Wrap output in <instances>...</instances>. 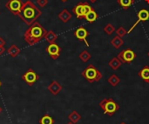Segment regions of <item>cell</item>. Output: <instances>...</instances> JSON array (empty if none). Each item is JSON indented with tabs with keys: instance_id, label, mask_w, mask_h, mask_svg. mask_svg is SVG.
Wrapping results in <instances>:
<instances>
[{
	"instance_id": "obj_1",
	"label": "cell",
	"mask_w": 149,
	"mask_h": 124,
	"mask_svg": "<svg viewBox=\"0 0 149 124\" xmlns=\"http://www.w3.org/2000/svg\"><path fill=\"white\" fill-rule=\"evenodd\" d=\"M41 14L42 11L31 1L27 0L24 3L23 8L18 14V17L22 19V21H24V23L31 26L37 21Z\"/></svg>"
},
{
	"instance_id": "obj_2",
	"label": "cell",
	"mask_w": 149,
	"mask_h": 124,
	"mask_svg": "<svg viewBox=\"0 0 149 124\" xmlns=\"http://www.w3.org/2000/svg\"><path fill=\"white\" fill-rule=\"evenodd\" d=\"M46 33L47 31L45 30V29L38 22L36 21L26 30L24 37L25 42L31 46L38 43L41 39L45 38Z\"/></svg>"
},
{
	"instance_id": "obj_3",
	"label": "cell",
	"mask_w": 149,
	"mask_h": 124,
	"mask_svg": "<svg viewBox=\"0 0 149 124\" xmlns=\"http://www.w3.org/2000/svg\"><path fill=\"white\" fill-rule=\"evenodd\" d=\"M82 76L90 83H93L94 82H99L103 76L102 73L93 64H89L82 71Z\"/></svg>"
},
{
	"instance_id": "obj_4",
	"label": "cell",
	"mask_w": 149,
	"mask_h": 124,
	"mask_svg": "<svg viewBox=\"0 0 149 124\" xmlns=\"http://www.w3.org/2000/svg\"><path fill=\"white\" fill-rule=\"evenodd\" d=\"M99 105L103 110L104 114L109 116H113L120 110V105L112 98H104Z\"/></svg>"
},
{
	"instance_id": "obj_5",
	"label": "cell",
	"mask_w": 149,
	"mask_h": 124,
	"mask_svg": "<svg viewBox=\"0 0 149 124\" xmlns=\"http://www.w3.org/2000/svg\"><path fill=\"white\" fill-rule=\"evenodd\" d=\"M91 10H93V7L87 2H79L73 7L72 12L77 18L83 19Z\"/></svg>"
},
{
	"instance_id": "obj_6",
	"label": "cell",
	"mask_w": 149,
	"mask_h": 124,
	"mask_svg": "<svg viewBox=\"0 0 149 124\" xmlns=\"http://www.w3.org/2000/svg\"><path fill=\"white\" fill-rule=\"evenodd\" d=\"M136 54L132 49H125L118 54V58L122 62V63H131L135 58Z\"/></svg>"
},
{
	"instance_id": "obj_7",
	"label": "cell",
	"mask_w": 149,
	"mask_h": 124,
	"mask_svg": "<svg viewBox=\"0 0 149 124\" xmlns=\"http://www.w3.org/2000/svg\"><path fill=\"white\" fill-rule=\"evenodd\" d=\"M23 5L24 3L22 0H9L5 3V7L15 16H18L23 8Z\"/></svg>"
},
{
	"instance_id": "obj_8",
	"label": "cell",
	"mask_w": 149,
	"mask_h": 124,
	"mask_svg": "<svg viewBox=\"0 0 149 124\" xmlns=\"http://www.w3.org/2000/svg\"><path fill=\"white\" fill-rule=\"evenodd\" d=\"M22 79H23L29 86H31V85H33V84L39 79V76H38L32 69H29V70L22 76Z\"/></svg>"
},
{
	"instance_id": "obj_9",
	"label": "cell",
	"mask_w": 149,
	"mask_h": 124,
	"mask_svg": "<svg viewBox=\"0 0 149 124\" xmlns=\"http://www.w3.org/2000/svg\"><path fill=\"white\" fill-rule=\"evenodd\" d=\"M88 35H89L88 30H87L86 28H84L83 26L79 27V28L74 31V36L76 37V38H78V39L80 40V41H83V42L86 43V45L87 47H90V44H89V43H88L87 40H86V37H88Z\"/></svg>"
},
{
	"instance_id": "obj_10",
	"label": "cell",
	"mask_w": 149,
	"mask_h": 124,
	"mask_svg": "<svg viewBox=\"0 0 149 124\" xmlns=\"http://www.w3.org/2000/svg\"><path fill=\"white\" fill-rule=\"evenodd\" d=\"M46 51L47 53L51 56V57L53 60H56L60 56V52H61V49L60 47L57 44V43H50L47 48H46Z\"/></svg>"
},
{
	"instance_id": "obj_11",
	"label": "cell",
	"mask_w": 149,
	"mask_h": 124,
	"mask_svg": "<svg viewBox=\"0 0 149 124\" xmlns=\"http://www.w3.org/2000/svg\"><path fill=\"white\" fill-rule=\"evenodd\" d=\"M137 17H138V20L136 21V23L132 26V28L127 31V33L129 34V33H131L132 32V30L141 23V22H146V21H148L149 19V11L148 10H145V9H142V10H141L139 12H138V14H137Z\"/></svg>"
},
{
	"instance_id": "obj_12",
	"label": "cell",
	"mask_w": 149,
	"mask_h": 124,
	"mask_svg": "<svg viewBox=\"0 0 149 124\" xmlns=\"http://www.w3.org/2000/svg\"><path fill=\"white\" fill-rule=\"evenodd\" d=\"M62 85H60V83H58V82L57 81H52V83L48 86V90L55 96L58 95L62 90Z\"/></svg>"
},
{
	"instance_id": "obj_13",
	"label": "cell",
	"mask_w": 149,
	"mask_h": 124,
	"mask_svg": "<svg viewBox=\"0 0 149 124\" xmlns=\"http://www.w3.org/2000/svg\"><path fill=\"white\" fill-rule=\"evenodd\" d=\"M139 76L146 83H149V66L145 65L140 71H139Z\"/></svg>"
},
{
	"instance_id": "obj_14",
	"label": "cell",
	"mask_w": 149,
	"mask_h": 124,
	"mask_svg": "<svg viewBox=\"0 0 149 124\" xmlns=\"http://www.w3.org/2000/svg\"><path fill=\"white\" fill-rule=\"evenodd\" d=\"M58 18L64 23H66L72 17V15L66 10V9H64L58 15Z\"/></svg>"
},
{
	"instance_id": "obj_15",
	"label": "cell",
	"mask_w": 149,
	"mask_h": 124,
	"mask_svg": "<svg viewBox=\"0 0 149 124\" xmlns=\"http://www.w3.org/2000/svg\"><path fill=\"white\" fill-rule=\"evenodd\" d=\"M98 17H99V14L94 10V9H93V10H91L86 15L85 19H86L88 23H92L95 22V21L98 19Z\"/></svg>"
},
{
	"instance_id": "obj_16",
	"label": "cell",
	"mask_w": 149,
	"mask_h": 124,
	"mask_svg": "<svg viewBox=\"0 0 149 124\" xmlns=\"http://www.w3.org/2000/svg\"><path fill=\"white\" fill-rule=\"evenodd\" d=\"M111 44L115 48V49H120L123 44H124V40L122 39V37L116 36L114 37L112 40H111Z\"/></svg>"
},
{
	"instance_id": "obj_17",
	"label": "cell",
	"mask_w": 149,
	"mask_h": 124,
	"mask_svg": "<svg viewBox=\"0 0 149 124\" xmlns=\"http://www.w3.org/2000/svg\"><path fill=\"white\" fill-rule=\"evenodd\" d=\"M45 39L46 40V42H48L49 43H54L56 42V40L58 39V35L56 33H54L52 30H50L46 33Z\"/></svg>"
},
{
	"instance_id": "obj_18",
	"label": "cell",
	"mask_w": 149,
	"mask_h": 124,
	"mask_svg": "<svg viewBox=\"0 0 149 124\" xmlns=\"http://www.w3.org/2000/svg\"><path fill=\"white\" fill-rule=\"evenodd\" d=\"M122 64V62L118 58V57H113L109 63H108V65L113 70H117Z\"/></svg>"
},
{
	"instance_id": "obj_19",
	"label": "cell",
	"mask_w": 149,
	"mask_h": 124,
	"mask_svg": "<svg viewBox=\"0 0 149 124\" xmlns=\"http://www.w3.org/2000/svg\"><path fill=\"white\" fill-rule=\"evenodd\" d=\"M118 4L124 10L129 9L134 3V0H117Z\"/></svg>"
},
{
	"instance_id": "obj_20",
	"label": "cell",
	"mask_w": 149,
	"mask_h": 124,
	"mask_svg": "<svg viewBox=\"0 0 149 124\" xmlns=\"http://www.w3.org/2000/svg\"><path fill=\"white\" fill-rule=\"evenodd\" d=\"M7 53H8L11 57H16V56H18V54L20 53V49H19L17 45L13 44V45H11V46L7 50Z\"/></svg>"
},
{
	"instance_id": "obj_21",
	"label": "cell",
	"mask_w": 149,
	"mask_h": 124,
	"mask_svg": "<svg viewBox=\"0 0 149 124\" xmlns=\"http://www.w3.org/2000/svg\"><path fill=\"white\" fill-rule=\"evenodd\" d=\"M68 119L70 120V122L73 123H77L78 122L80 121L81 119V116L77 112V111H72L69 116H68Z\"/></svg>"
},
{
	"instance_id": "obj_22",
	"label": "cell",
	"mask_w": 149,
	"mask_h": 124,
	"mask_svg": "<svg viewBox=\"0 0 149 124\" xmlns=\"http://www.w3.org/2000/svg\"><path fill=\"white\" fill-rule=\"evenodd\" d=\"M108 83H110V85L111 86H113V87H116L119 83H120V79L119 78V76H117V75H115V74H113V75H112L109 78H108Z\"/></svg>"
},
{
	"instance_id": "obj_23",
	"label": "cell",
	"mask_w": 149,
	"mask_h": 124,
	"mask_svg": "<svg viewBox=\"0 0 149 124\" xmlns=\"http://www.w3.org/2000/svg\"><path fill=\"white\" fill-rule=\"evenodd\" d=\"M91 54L86 50H83L80 54H79V58L82 61V62H84V63H86V62H88L90 59H91Z\"/></svg>"
},
{
	"instance_id": "obj_24",
	"label": "cell",
	"mask_w": 149,
	"mask_h": 124,
	"mask_svg": "<svg viewBox=\"0 0 149 124\" xmlns=\"http://www.w3.org/2000/svg\"><path fill=\"white\" fill-rule=\"evenodd\" d=\"M53 119L48 116V115H45L40 120H39V123L40 124H53Z\"/></svg>"
},
{
	"instance_id": "obj_25",
	"label": "cell",
	"mask_w": 149,
	"mask_h": 124,
	"mask_svg": "<svg viewBox=\"0 0 149 124\" xmlns=\"http://www.w3.org/2000/svg\"><path fill=\"white\" fill-rule=\"evenodd\" d=\"M104 31L107 34V35H112L114 31H115V28L112 23H107L105 28H104Z\"/></svg>"
},
{
	"instance_id": "obj_26",
	"label": "cell",
	"mask_w": 149,
	"mask_h": 124,
	"mask_svg": "<svg viewBox=\"0 0 149 124\" xmlns=\"http://www.w3.org/2000/svg\"><path fill=\"white\" fill-rule=\"evenodd\" d=\"M116 34L117 36L120 37H124L127 34V30L124 28V27H120L117 30H116Z\"/></svg>"
},
{
	"instance_id": "obj_27",
	"label": "cell",
	"mask_w": 149,
	"mask_h": 124,
	"mask_svg": "<svg viewBox=\"0 0 149 124\" xmlns=\"http://www.w3.org/2000/svg\"><path fill=\"white\" fill-rule=\"evenodd\" d=\"M48 3V0H37V4L40 7H45Z\"/></svg>"
},
{
	"instance_id": "obj_28",
	"label": "cell",
	"mask_w": 149,
	"mask_h": 124,
	"mask_svg": "<svg viewBox=\"0 0 149 124\" xmlns=\"http://www.w3.org/2000/svg\"><path fill=\"white\" fill-rule=\"evenodd\" d=\"M4 51H5L4 47H3V46H0V56H2V55L4 53Z\"/></svg>"
},
{
	"instance_id": "obj_29",
	"label": "cell",
	"mask_w": 149,
	"mask_h": 124,
	"mask_svg": "<svg viewBox=\"0 0 149 124\" xmlns=\"http://www.w3.org/2000/svg\"><path fill=\"white\" fill-rule=\"evenodd\" d=\"M4 44H5V41L0 37V46H4Z\"/></svg>"
},
{
	"instance_id": "obj_30",
	"label": "cell",
	"mask_w": 149,
	"mask_h": 124,
	"mask_svg": "<svg viewBox=\"0 0 149 124\" xmlns=\"http://www.w3.org/2000/svg\"><path fill=\"white\" fill-rule=\"evenodd\" d=\"M89 1H90L91 3H96V2H97L98 0H89Z\"/></svg>"
},
{
	"instance_id": "obj_31",
	"label": "cell",
	"mask_w": 149,
	"mask_h": 124,
	"mask_svg": "<svg viewBox=\"0 0 149 124\" xmlns=\"http://www.w3.org/2000/svg\"><path fill=\"white\" fill-rule=\"evenodd\" d=\"M145 2H146L147 3H148L149 4V0H145Z\"/></svg>"
},
{
	"instance_id": "obj_32",
	"label": "cell",
	"mask_w": 149,
	"mask_h": 124,
	"mask_svg": "<svg viewBox=\"0 0 149 124\" xmlns=\"http://www.w3.org/2000/svg\"><path fill=\"white\" fill-rule=\"evenodd\" d=\"M2 111H3V109H2V108L0 107V114H1V112H2Z\"/></svg>"
},
{
	"instance_id": "obj_33",
	"label": "cell",
	"mask_w": 149,
	"mask_h": 124,
	"mask_svg": "<svg viewBox=\"0 0 149 124\" xmlns=\"http://www.w3.org/2000/svg\"><path fill=\"white\" fill-rule=\"evenodd\" d=\"M67 124H75V123H72V122H70V123H68Z\"/></svg>"
},
{
	"instance_id": "obj_34",
	"label": "cell",
	"mask_w": 149,
	"mask_h": 124,
	"mask_svg": "<svg viewBox=\"0 0 149 124\" xmlns=\"http://www.w3.org/2000/svg\"><path fill=\"white\" fill-rule=\"evenodd\" d=\"M62 2H66V1H68V0H61Z\"/></svg>"
},
{
	"instance_id": "obj_35",
	"label": "cell",
	"mask_w": 149,
	"mask_h": 124,
	"mask_svg": "<svg viewBox=\"0 0 149 124\" xmlns=\"http://www.w3.org/2000/svg\"><path fill=\"white\" fill-rule=\"evenodd\" d=\"M1 84H2V83H1V81H0V88H1Z\"/></svg>"
},
{
	"instance_id": "obj_36",
	"label": "cell",
	"mask_w": 149,
	"mask_h": 124,
	"mask_svg": "<svg viewBox=\"0 0 149 124\" xmlns=\"http://www.w3.org/2000/svg\"><path fill=\"white\" fill-rule=\"evenodd\" d=\"M120 124H127V123H121Z\"/></svg>"
},
{
	"instance_id": "obj_37",
	"label": "cell",
	"mask_w": 149,
	"mask_h": 124,
	"mask_svg": "<svg viewBox=\"0 0 149 124\" xmlns=\"http://www.w3.org/2000/svg\"><path fill=\"white\" fill-rule=\"evenodd\" d=\"M148 56H149V51H148Z\"/></svg>"
}]
</instances>
